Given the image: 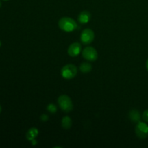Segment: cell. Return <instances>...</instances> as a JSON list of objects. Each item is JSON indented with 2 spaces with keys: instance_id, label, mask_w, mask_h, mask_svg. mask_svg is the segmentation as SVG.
Returning a JSON list of instances; mask_svg holds the SVG:
<instances>
[{
  "instance_id": "cell-1",
  "label": "cell",
  "mask_w": 148,
  "mask_h": 148,
  "mask_svg": "<svg viewBox=\"0 0 148 148\" xmlns=\"http://www.w3.org/2000/svg\"><path fill=\"white\" fill-rule=\"evenodd\" d=\"M59 27L65 32H72L77 28V23L71 17H62L59 21Z\"/></svg>"
},
{
  "instance_id": "cell-2",
  "label": "cell",
  "mask_w": 148,
  "mask_h": 148,
  "mask_svg": "<svg viewBox=\"0 0 148 148\" xmlns=\"http://www.w3.org/2000/svg\"><path fill=\"white\" fill-rule=\"evenodd\" d=\"M58 103L61 109L64 112H70L73 109V103L68 95H62L58 98Z\"/></svg>"
},
{
  "instance_id": "cell-3",
  "label": "cell",
  "mask_w": 148,
  "mask_h": 148,
  "mask_svg": "<svg viewBox=\"0 0 148 148\" xmlns=\"http://www.w3.org/2000/svg\"><path fill=\"white\" fill-rule=\"evenodd\" d=\"M77 74V69L74 64H66L62 67L61 75L62 77L66 79H72L76 77Z\"/></svg>"
},
{
  "instance_id": "cell-4",
  "label": "cell",
  "mask_w": 148,
  "mask_h": 148,
  "mask_svg": "<svg viewBox=\"0 0 148 148\" xmlns=\"http://www.w3.org/2000/svg\"><path fill=\"white\" fill-rule=\"evenodd\" d=\"M135 133L136 135L138 138L146 139L148 137V125L145 122L140 121L137 123V126L135 127Z\"/></svg>"
},
{
  "instance_id": "cell-5",
  "label": "cell",
  "mask_w": 148,
  "mask_h": 148,
  "mask_svg": "<svg viewBox=\"0 0 148 148\" xmlns=\"http://www.w3.org/2000/svg\"><path fill=\"white\" fill-rule=\"evenodd\" d=\"M82 55L83 58L90 62H95L98 57V54L95 48L92 46H88L82 50Z\"/></svg>"
},
{
  "instance_id": "cell-6",
  "label": "cell",
  "mask_w": 148,
  "mask_h": 148,
  "mask_svg": "<svg viewBox=\"0 0 148 148\" xmlns=\"http://www.w3.org/2000/svg\"><path fill=\"white\" fill-rule=\"evenodd\" d=\"M94 38H95V34L93 30L89 28L85 29L80 35L81 42L85 45H88L92 43L94 40Z\"/></svg>"
},
{
  "instance_id": "cell-7",
  "label": "cell",
  "mask_w": 148,
  "mask_h": 148,
  "mask_svg": "<svg viewBox=\"0 0 148 148\" xmlns=\"http://www.w3.org/2000/svg\"><path fill=\"white\" fill-rule=\"evenodd\" d=\"M81 50H82V46H81L80 43L78 42H75V43H72L69 46L67 53L72 57H75L80 53Z\"/></svg>"
},
{
  "instance_id": "cell-8",
  "label": "cell",
  "mask_w": 148,
  "mask_h": 148,
  "mask_svg": "<svg viewBox=\"0 0 148 148\" xmlns=\"http://www.w3.org/2000/svg\"><path fill=\"white\" fill-rule=\"evenodd\" d=\"M91 19V14L90 12L85 10L79 13V16H78V21L81 23V24H85L88 23V22Z\"/></svg>"
},
{
  "instance_id": "cell-9",
  "label": "cell",
  "mask_w": 148,
  "mask_h": 148,
  "mask_svg": "<svg viewBox=\"0 0 148 148\" xmlns=\"http://www.w3.org/2000/svg\"><path fill=\"white\" fill-rule=\"evenodd\" d=\"M129 116H130V119H131V121L134 123L140 122V120H141V115H140V113L138 110H131L130 112V114H129Z\"/></svg>"
},
{
  "instance_id": "cell-10",
  "label": "cell",
  "mask_w": 148,
  "mask_h": 148,
  "mask_svg": "<svg viewBox=\"0 0 148 148\" xmlns=\"http://www.w3.org/2000/svg\"><path fill=\"white\" fill-rule=\"evenodd\" d=\"M38 134V130L36 128H31L28 130L26 134V138L29 141H32L37 137Z\"/></svg>"
},
{
  "instance_id": "cell-11",
  "label": "cell",
  "mask_w": 148,
  "mask_h": 148,
  "mask_svg": "<svg viewBox=\"0 0 148 148\" xmlns=\"http://www.w3.org/2000/svg\"><path fill=\"white\" fill-rule=\"evenodd\" d=\"M72 124V119L69 116H64L62 118V126L64 130H69L71 128Z\"/></svg>"
},
{
  "instance_id": "cell-12",
  "label": "cell",
  "mask_w": 148,
  "mask_h": 148,
  "mask_svg": "<svg viewBox=\"0 0 148 148\" xmlns=\"http://www.w3.org/2000/svg\"><path fill=\"white\" fill-rule=\"evenodd\" d=\"M79 70L84 74L88 73L92 70V65L88 62H83L79 65Z\"/></svg>"
},
{
  "instance_id": "cell-13",
  "label": "cell",
  "mask_w": 148,
  "mask_h": 148,
  "mask_svg": "<svg viewBox=\"0 0 148 148\" xmlns=\"http://www.w3.org/2000/svg\"><path fill=\"white\" fill-rule=\"evenodd\" d=\"M47 110L50 113H51V114H54L56 112V111H57V108H56V106L54 105V104L50 103V104H49V105H48Z\"/></svg>"
},
{
  "instance_id": "cell-14",
  "label": "cell",
  "mask_w": 148,
  "mask_h": 148,
  "mask_svg": "<svg viewBox=\"0 0 148 148\" xmlns=\"http://www.w3.org/2000/svg\"><path fill=\"white\" fill-rule=\"evenodd\" d=\"M142 118L144 120V121L148 123V109L145 110V111L143 112V116H142Z\"/></svg>"
},
{
  "instance_id": "cell-15",
  "label": "cell",
  "mask_w": 148,
  "mask_h": 148,
  "mask_svg": "<svg viewBox=\"0 0 148 148\" xmlns=\"http://www.w3.org/2000/svg\"><path fill=\"white\" fill-rule=\"evenodd\" d=\"M49 116L46 115V114H42V115L40 116V119L42 121H48V120H49Z\"/></svg>"
},
{
  "instance_id": "cell-16",
  "label": "cell",
  "mask_w": 148,
  "mask_h": 148,
  "mask_svg": "<svg viewBox=\"0 0 148 148\" xmlns=\"http://www.w3.org/2000/svg\"><path fill=\"white\" fill-rule=\"evenodd\" d=\"M146 68H147V69L148 71V59H147V62H146Z\"/></svg>"
},
{
  "instance_id": "cell-17",
  "label": "cell",
  "mask_w": 148,
  "mask_h": 148,
  "mask_svg": "<svg viewBox=\"0 0 148 148\" xmlns=\"http://www.w3.org/2000/svg\"><path fill=\"white\" fill-rule=\"evenodd\" d=\"M1 106H0V113H1Z\"/></svg>"
},
{
  "instance_id": "cell-18",
  "label": "cell",
  "mask_w": 148,
  "mask_h": 148,
  "mask_svg": "<svg viewBox=\"0 0 148 148\" xmlns=\"http://www.w3.org/2000/svg\"><path fill=\"white\" fill-rule=\"evenodd\" d=\"M1 7V1H0V7Z\"/></svg>"
},
{
  "instance_id": "cell-19",
  "label": "cell",
  "mask_w": 148,
  "mask_h": 148,
  "mask_svg": "<svg viewBox=\"0 0 148 148\" xmlns=\"http://www.w3.org/2000/svg\"><path fill=\"white\" fill-rule=\"evenodd\" d=\"M0 46H1V42H0Z\"/></svg>"
},
{
  "instance_id": "cell-20",
  "label": "cell",
  "mask_w": 148,
  "mask_h": 148,
  "mask_svg": "<svg viewBox=\"0 0 148 148\" xmlns=\"http://www.w3.org/2000/svg\"><path fill=\"white\" fill-rule=\"evenodd\" d=\"M4 1H7V0H4Z\"/></svg>"
}]
</instances>
